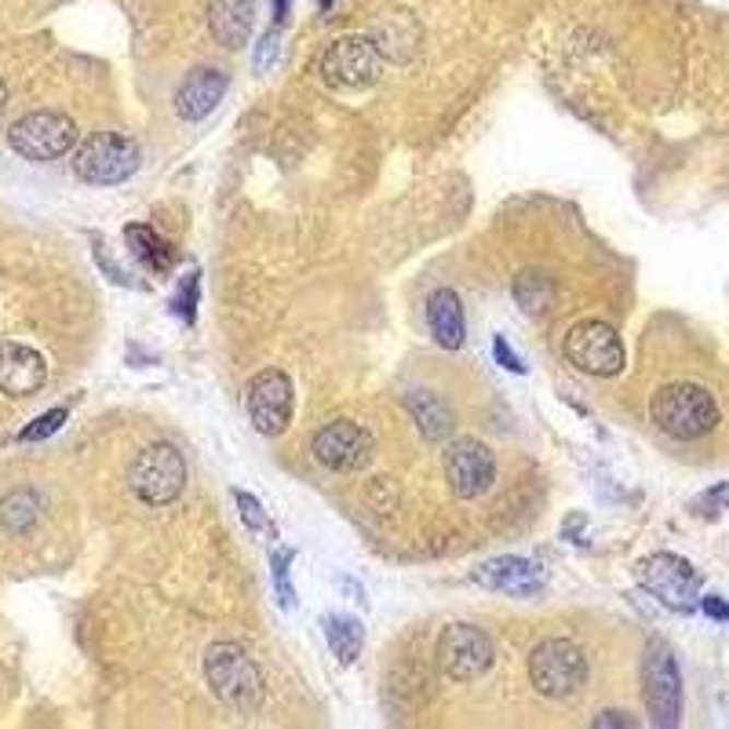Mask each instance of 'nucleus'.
<instances>
[{"label":"nucleus","mask_w":729,"mask_h":729,"mask_svg":"<svg viewBox=\"0 0 729 729\" xmlns=\"http://www.w3.org/2000/svg\"><path fill=\"white\" fill-rule=\"evenodd\" d=\"M493 351H496V362L504 365V368H510L515 376H526V373H529L526 362H521V357L510 351V343L504 340V336H496V340H493Z\"/></svg>","instance_id":"obj_29"},{"label":"nucleus","mask_w":729,"mask_h":729,"mask_svg":"<svg viewBox=\"0 0 729 729\" xmlns=\"http://www.w3.org/2000/svg\"><path fill=\"white\" fill-rule=\"evenodd\" d=\"M529 682L548 701H569L587 682V657L573 638H548L529 652Z\"/></svg>","instance_id":"obj_5"},{"label":"nucleus","mask_w":729,"mask_h":729,"mask_svg":"<svg viewBox=\"0 0 729 729\" xmlns=\"http://www.w3.org/2000/svg\"><path fill=\"white\" fill-rule=\"evenodd\" d=\"M226 84H231L226 81V73L212 70V67L190 70L176 89V114L183 117V121H204V117L223 103Z\"/></svg>","instance_id":"obj_17"},{"label":"nucleus","mask_w":729,"mask_h":729,"mask_svg":"<svg viewBox=\"0 0 729 729\" xmlns=\"http://www.w3.org/2000/svg\"><path fill=\"white\" fill-rule=\"evenodd\" d=\"M493 638L474 624H449L438 635V671L452 682H474L493 668Z\"/></svg>","instance_id":"obj_9"},{"label":"nucleus","mask_w":729,"mask_h":729,"mask_svg":"<svg viewBox=\"0 0 729 729\" xmlns=\"http://www.w3.org/2000/svg\"><path fill=\"white\" fill-rule=\"evenodd\" d=\"M45 507H48V499H45V493L40 489H30V485H23V489H12L4 499H0V526H4L8 532H30V529H37V521H40V515H45Z\"/></svg>","instance_id":"obj_22"},{"label":"nucleus","mask_w":729,"mask_h":729,"mask_svg":"<svg viewBox=\"0 0 729 729\" xmlns=\"http://www.w3.org/2000/svg\"><path fill=\"white\" fill-rule=\"evenodd\" d=\"M427 325H431L434 343L445 346V351H460L467 340V318H463L460 292L434 289L427 299Z\"/></svg>","instance_id":"obj_19"},{"label":"nucleus","mask_w":729,"mask_h":729,"mask_svg":"<svg viewBox=\"0 0 729 729\" xmlns=\"http://www.w3.org/2000/svg\"><path fill=\"white\" fill-rule=\"evenodd\" d=\"M409 412H412V420H416V427L423 431V438H431V442H449L452 438L456 416H452V409L434 395V390H412Z\"/></svg>","instance_id":"obj_21"},{"label":"nucleus","mask_w":729,"mask_h":729,"mask_svg":"<svg viewBox=\"0 0 729 729\" xmlns=\"http://www.w3.org/2000/svg\"><path fill=\"white\" fill-rule=\"evenodd\" d=\"M642 693H646L649 722L674 729L682 718V671L668 646H649L642 663Z\"/></svg>","instance_id":"obj_10"},{"label":"nucleus","mask_w":729,"mask_h":729,"mask_svg":"<svg viewBox=\"0 0 729 729\" xmlns=\"http://www.w3.org/2000/svg\"><path fill=\"white\" fill-rule=\"evenodd\" d=\"M198 289H201L198 270L179 281V292H176V299H172V314H179L183 325H193V318H198Z\"/></svg>","instance_id":"obj_26"},{"label":"nucleus","mask_w":729,"mask_h":729,"mask_svg":"<svg viewBox=\"0 0 729 729\" xmlns=\"http://www.w3.org/2000/svg\"><path fill=\"white\" fill-rule=\"evenodd\" d=\"M701 609H704V613L712 616V620H729V605L722 602V598H704Z\"/></svg>","instance_id":"obj_31"},{"label":"nucleus","mask_w":729,"mask_h":729,"mask_svg":"<svg viewBox=\"0 0 729 729\" xmlns=\"http://www.w3.org/2000/svg\"><path fill=\"white\" fill-rule=\"evenodd\" d=\"M292 558H296V551L292 548H274L270 554V576H274V595H278V605L292 613L296 609V587H292Z\"/></svg>","instance_id":"obj_25"},{"label":"nucleus","mask_w":729,"mask_h":729,"mask_svg":"<svg viewBox=\"0 0 729 729\" xmlns=\"http://www.w3.org/2000/svg\"><path fill=\"white\" fill-rule=\"evenodd\" d=\"M384 48L376 37H340L321 56V81L340 92H362L384 73Z\"/></svg>","instance_id":"obj_6"},{"label":"nucleus","mask_w":729,"mask_h":729,"mask_svg":"<svg viewBox=\"0 0 729 729\" xmlns=\"http://www.w3.org/2000/svg\"><path fill=\"white\" fill-rule=\"evenodd\" d=\"M8 143L26 161H59L78 146V125L67 114L37 110L8 128Z\"/></svg>","instance_id":"obj_8"},{"label":"nucleus","mask_w":729,"mask_h":729,"mask_svg":"<svg viewBox=\"0 0 729 729\" xmlns=\"http://www.w3.org/2000/svg\"><path fill=\"white\" fill-rule=\"evenodd\" d=\"M62 423H67V405H56V409H48L45 416H37L34 423H26V427L19 431V442H45L62 427Z\"/></svg>","instance_id":"obj_27"},{"label":"nucleus","mask_w":729,"mask_h":729,"mask_svg":"<svg viewBox=\"0 0 729 729\" xmlns=\"http://www.w3.org/2000/svg\"><path fill=\"white\" fill-rule=\"evenodd\" d=\"M292 409H296L292 379L281 373V368H263V373H256V379L248 384V416H252L256 431L267 434V438L285 434L292 423Z\"/></svg>","instance_id":"obj_13"},{"label":"nucleus","mask_w":729,"mask_h":729,"mask_svg":"<svg viewBox=\"0 0 729 729\" xmlns=\"http://www.w3.org/2000/svg\"><path fill=\"white\" fill-rule=\"evenodd\" d=\"M139 143L117 132H95L73 150V176L89 187H117L139 172Z\"/></svg>","instance_id":"obj_4"},{"label":"nucleus","mask_w":729,"mask_h":729,"mask_svg":"<svg viewBox=\"0 0 729 729\" xmlns=\"http://www.w3.org/2000/svg\"><path fill=\"white\" fill-rule=\"evenodd\" d=\"M4 103H8V89H4V81H0V110H4Z\"/></svg>","instance_id":"obj_34"},{"label":"nucleus","mask_w":729,"mask_h":729,"mask_svg":"<svg viewBox=\"0 0 729 729\" xmlns=\"http://www.w3.org/2000/svg\"><path fill=\"white\" fill-rule=\"evenodd\" d=\"M580 526H584V515L565 518V537H580Z\"/></svg>","instance_id":"obj_33"},{"label":"nucleus","mask_w":729,"mask_h":729,"mask_svg":"<svg viewBox=\"0 0 729 729\" xmlns=\"http://www.w3.org/2000/svg\"><path fill=\"white\" fill-rule=\"evenodd\" d=\"M289 4H292V0H274V4H270V12H274V30H281V23H285Z\"/></svg>","instance_id":"obj_32"},{"label":"nucleus","mask_w":729,"mask_h":729,"mask_svg":"<svg viewBox=\"0 0 729 729\" xmlns=\"http://www.w3.org/2000/svg\"><path fill=\"white\" fill-rule=\"evenodd\" d=\"M325 635H329V649L336 652V660L340 663H354L357 652L365 646V631L357 620H346V616H329L325 620Z\"/></svg>","instance_id":"obj_24"},{"label":"nucleus","mask_w":729,"mask_h":729,"mask_svg":"<svg viewBox=\"0 0 729 729\" xmlns=\"http://www.w3.org/2000/svg\"><path fill=\"white\" fill-rule=\"evenodd\" d=\"M638 580L649 595H657L663 605L674 609V613H693L696 598H701V576L693 573L690 562L671 551L649 554L638 565Z\"/></svg>","instance_id":"obj_11"},{"label":"nucleus","mask_w":729,"mask_h":729,"mask_svg":"<svg viewBox=\"0 0 729 729\" xmlns=\"http://www.w3.org/2000/svg\"><path fill=\"white\" fill-rule=\"evenodd\" d=\"M310 449L318 456L321 467L346 474V471L365 467L368 452H373V434L354 420H329L318 434H314Z\"/></svg>","instance_id":"obj_14"},{"label":"nucleus","mask_w":729,"mask_h":729,"mask_svg":"<svg viewBox=\"0 0 729 729\" xmlns=\"http://www.w3.org/2000/svg\"><path fill=\"white\" fill-rule=\"evenodd\" d=\"M204 679H209L212 693L223 704H231L234 712H256L267 696V682L259 663L237 646V642H212L204 649Z\"/></svg>","instance_id":"obj_1"},{"label":"nucleus","mask_w":729,"mask_h":729,"mask_svg":"<svg viewBox=\"0 0 729 729\" xmlns=\"http://www.w3.org/2000/svg\"><path fill=\"white\" fill-rule=\"evenodd\" d=\"M554 296H558V285L548 270H521L515 278V303L529 318H540L554 307Z\"/></svg>","instance_id":"obj_23"},{"label":"nucleus","mask_w":729,"mask_h":729,"mask_svg":"<svg viewBox=\"0 0 729 729\" xmlns=\"http://www.w3.org/2000/svg\"><path fill=\"white\" fill-rule=\"evenodd\" d=\"M256 26V0H209V34L220 48L242 51Z\"/></svg>","instance_id":"obj_18"},{"label":"nucleus","mask_w":729,"mask_h":729,"mask_svg":"<svg viewBox=\"0 0 729 729\" xmlns=\"http://www.w3.org/2000/svg\"><path fill=\"white\" fill-rule=\"evenodd\" d=\"M128 489L139 504L165 507L187 489V460L172 442H150L128 467Z\"/></svg>","instance_id":"obj_3"},{"label":"nucleus","mask_w":729,"mask_h":729,"mask_svg":"<svg viewBox=\"0 0 729 729\" xmlns=\"http://www.w3.org/2000/svg\"><path fill=\"white\" fill-rule=\"evenodd\" d=\"M474 580L489 587V591L529 598L543 587V565L532 558H521V554H499V558L478 565Z\"/></svg>","instance_id":"obj_15"},{"label":"nucleus","mask_w":729,"mask_h":729,"mask_svg":"<svg viewBox=\"0 0 729 729\" xmlns=\"http://www.w3.org/2000/svg\"><path fill=\"white\" fill-rule=\"evenodd\" d=\"M595 726L598 729H605V726H627L631 729V726H635V715H627V712H602L595 718Z\"/></svg>","instance_id":"obj_30"},{"label":"nucleus","mask_w":729,"mask_h":729,"mask_svg":"<svg viewBox=\"0 0 729 729\" xmlns=\"http://www.w3.org/2000/svg\"><path fill=\"white\" fill-rule=\"evenodd\" d=\"M234 504H237V515L252 532H270V518L267 510L259 507V499L252 493H245V489H234Z\"/></svg>","instance_id":"obj_28"},{"label":"nucleus","mask_w":729,"mask_h":729,"mask_svg":"<svg viewBox=\"0 0 729 729\" xmlns=\"http://www.w3.org/2000/svg\"><path fill=\"white\" fill-rule=\"evenodd\" d=\"M562 354L569 357V365H576L587 376H620L624 373V343L613 325L598 321V318H584L576 321L562 340Z\"/></svg>","instance_id":"obj_7"},{"label":"nucleus","mask_w":729,"mask_h":729,"mask_svg":"<svg viewBox=\"0 0 729 729\" xmlns=\"http://www.w3.org/2000/svg\"><path fill=\"white\" fill-rule=\"evenodd\" d=\"M649 416L663 434L679 442H693L718 427V401L712 390L696 384H668L652 395Z\"/></svg>","instance_id":"obj_2"},{"label":"nucleus","mask_w":729,"mask_h":729,"mask_svg":"<svg viewBox=\"0 0 729 729\" xmlns=\"http://www.w3.org/2000/svg\"><path fill=\"white\" fill-rule=\"evenodd\" d=\"M48 379V365L40 351L26 343H0V395L8 398H26L34 390L45 387Z\"/></svg>","instance_id":"obj_16"},{"label":"nucleus","mask_w":729,"mask_h":729,"mask_svg":"<svg viewBox=\"0 0 729 729\" xmlns=\"http://www.w3.org/2000/svg\"><path fill=\"white\" fill-rule=\"evenodd\" d=\"M445 478H449L452 493L460 499H474L489 493L496 478L493 449H489L482 438H471V434L449 438V445H445Z\"/></svg>","instance_id":"obj_12"},{"label":"nucleus","mask_w":729,"mask_h":729,"mask_svg":"<svg viewBox=\"0 0 729 729\" xmlns=\"http://www.w3.org/2000/svg\"><path fill=\"white\" fill-rule=\"evenodd\" d=\"M125 245H128V252H132L136 263L150 267L154 274H172V267H176V248H172L165 237L146 223H128L125 226Z\"/></svg>","instance_id":"obj_20"}]
</instances>
